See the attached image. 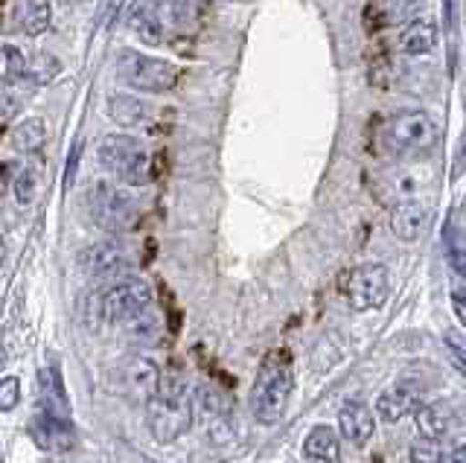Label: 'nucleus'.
Here are the masks:
<instances>
[{
    "label": "nucleus",
    "mask_w": 466,
    "mask_h": 463,
    "mask_svg": "<svg viewBox=\"0 0 466 463\" xmlns=\"http://www.w3.org/2000/svg\"><path fill=\"white\" fill-rule=\"evenodd\" d=\"M373 431H376L373 411L361 399H347L339 411V438L350 440L353 446H364L370 443Z\"/></svg>",
    "instance_id": "12"
},
{
    "label": "nucleus",
    "mask_w": 466,
    "mask_h": 463,
    "mask_svg": "<svg viewBox=\"0 0 466 463\" xmlns=\"http://www.w3.org/2000/svg\"><path fill=\"white\" fill-rule=\"evenodd\" d=\"M79 149H82V143H76L73 146V152H70V161H67V181L76 176V164H79Z\"/></svg>",
    "instance_id": "29"
},
{
    "label": "nucleus",
    "mask_w": 466,
    "mask_h": 463,
    "mask_svg": "<svg viewBox=\"0 0 466 463\" xmlns=\"http://www.w3.org/2000/svg\"><path fill=\"white\" fill-rule=\"evenodd\" d=\"M443 245H446V263L451 266V271L463 277L466 271V248H463V227L461 222H451L443 230Z\"/></svg>",
    "instance_id": "24"
},
{
    "label": "nucleus",
    "mask_w": 466,
    "mask_h": 463,
    "mask_svg": "<svg viewBox=\"0 0 466 463\" xmlns=\"http://www.w3.org/2000/svg\"><path fill=\"white\" fill-rule=\"evenodd\" d=\"M50 24H53L50 0H18L12 9V26L29 38L44 35L50 30Z\"/></svg>",
    "instance_id": "14"
},
{
    "label": "nucleus",
    "mask_w": 466,
    "mask_h": 463,
    "mask_svg": "<svg viewBox=\"0 0 466 463\" xmlns=\"http://www.w3.org/2000/svg\"><path fill=\"white\" fill-rule=\"evenodd\" d=\"M85 207L91 222L106 230V234H126L137 225L140 210L120 184L116 181H94L87 186Z\"/></svg>",
    "instance_id": "6"
},
{
    "label": "nucleus",
    "mask_w": 466,
    "mask_h": 463,
    "mask_svg": "<svg viewBox=\"0 0 466 463\" xmlns=\"http://www.w3.org/2000/svg\"><path fill=\"white\" fill-rule=\"evenodd\" d=\"M12 146L15 152H24V155H33L44 146V140H47V123L41 117H24L18 126L12 128Z\"/></svg>",
    "instance_id": "21"
},
{
    "label": "nucleus",
    "mask_w": 466,
    "mask_h": 463,
    "mask_svg": "<svg viewBox=\"0 0 466 463\" xmlns=\"http://www.w3.org/2000/svg\"><path fill=\"white\" fill-rule=\"evenodd\" d=\"M128 33L140 38L143 45L157 47L164 41V21H160V12L149 4V0H137L128 12Z\"/></svg>",
    "instance_id": "16"
},
{
    "label": "nucleus",
    "mask_w": 466,
    "mask_h": 463,
    "mask_svg": "<svg viewBox=\"0 0 466 463\" xmlns=\"http://www.w3.org/2000/svg\"><path fill=\"white\" fill-rule=\"evenodd\" d=\"M408 458H411V463H443L446 458V448L441 446V440L434 438H420L411 443V448H408Z\"/></svg>",
    "instance_id": "26"
},
{
    "label": "nucleus",
    "mask_w": 466,
    "mask_h": 463,
    "mask_svg": "<svg viewBox=\"0 0 466 463\" xmlns=\"http://www.w3.org/2000/svg\"><path fill=\"white\" fill-rule=\"evenodd\" d=\"M0 463H4V460H0Z\"/></svg>",
    "instance_id": "34"
},
{
    "label": "nucleus",
    "mask_w": 466,
    "mask_h": 463,
    "mask_svg": "<svg viewBox=\"0 0 466 463\" xmlns=\"http://www.w3.org/2000/svg\"><path fill=\"white\" fill-rule=\"evenodd\" d=\"M96 161L116 184L143 186L152 181V176H149L152 155L146 152L143 143L131 135L114 132V135L102 137L96 143Z\"/></svg>",
    "instance_id": "4"
},
{
    "label": "nucleus",
    "mask_w": 466,
    "mask_h": 463,
    "mask_svg": "<svg viewBox=\"0 0 466 463\" xmlns=\"http://www.w3.org/2000/svg\"><path fill=\"white\" fill-rule=\"evenodd\" d=\"M157 385H160V367L152 358L131 356L114 370V388L120 390L128 402L146 405L157 390Z\"/></svg>",
    "instance_id": "10"
},
{
    "label": "nucleus",
    "mask_w": 466,
    "mask_h": 463,
    "mask_svg": "<svg viewBox=\"0 0 466 463\" xmlns=\"http://www.w3.org/2000/svg\"><path fill=\"white\" fill-rule=\"evenodd\" d=\"M451 341V350H455V358H458V367L463 370V344H461V336H449Z\"/></svg>",
    "instance_id": "30"
},
{
    "label": "nucleus",
    "mask_w": 466,
    "mask_h": 463,
    "mask_svg": "<svg viewBox=\"0 0 466 463\" xmlns=\"http://www.w3.org/2000/svg\"><path fill=\"white\" fill-rule=\"evenodd\" d=\"M463 458H466V448L463 446H455V452H451V460L449 463H463Z\"/></svg>",
    "instance_id": "33"
},
{
    "label": "nucleus",
    "mask_w": 466,
    "mask_h": 463,
    "mask_svg": "<svg viewBox=\"0 0 466 463\" xmlns=\"http://www.w3.org/2000/svg\"><path fill=\"white\" fill-rule=\"evenodd\" d=\"M437 41H441V30L431 18H417L405 26V33L400 35V50L405 55H429Z\"/></svg>",
    "instance_id": "19"
},
{
    "label": "nucleus",
    "mask_w": 466,
    "mask_h": 463,
    "mask_svg": "<svg viewBox=\"0 0 466 463\" xmlns=\"http://www.w3.org/2000/svg\"><path fill=\"white\" fill-rule=\"evenodd\" d=\"M33 438L47 452H70L76 446V426H73V411L67 390L62 385L58 367L47 365L38 373V405L33 414Z\"/></svg>",
    "instance_id": "1"
},
{
    "label": "nucleus",
    "mask_w": 466,
    "mask_h": 463,
    "mask_svg": "<svg viewBox=\"0 0 466 463\" xmlns=\"http://www.w3.org/2000/svg\"><path fill=\"white\" fill-rule=\"evenodd\" d=\"M157 6L178 26H193L204 15V0H157Z\"/></svg>",
    "instance_id": "23"
},
{
    "label": "nucleus",
    "mask_w": 466,
    "mask_h": 463,
    "mask_svg": "<svg viewBox=\"0 0 466 463\" xmlns=\"http://www.w3.org/2000/svg\"><path fill=\"white\" fill-rule=\"evenodd\" d=\"M291 390H295V361H291V353L286 347H280V350H271L262 358L251 397H248L251 414L259 426L271 428L280 423L286 417Z\"/></svg>",
    "instance_id": "2"
},
{
    "label": "nucleus",
    "mask_w": 466,
    "mask_h": 463,
    "mask_svg": "<svg viewBox=\"0 0 466 463\" xmlns=\"http://www.w3.org/2000/svg\"><path fill=\"white\" fill-rule=\"evenodd\" d=\"M437 123L426 111H402L385 128V146L400 157H420L437 146Z\"/></svg>",
    "instance_id": "8"
},
{
    "label": "nucleus",
    "mask_w": 466,
    "mask_h": 463,
    "mask_svg": "<svg viewBox=\"0 0 466 463\" xmlns=\"http://www.w3.org/2000/svg\"><path fill=\"white\" fill-rule=\"evenodd\" d=\"M6 176H9V164H0V196L6 190Z\"/></svg>",
    "instance_id": "32"
},
{
    "label": "nucleus",
    "mask_w": 466,
    "mask_h": 463,
    "mask_svg": "<svg viewBox=\"0 0 466 463\" xmlns=\"http://www.w3.org/2000/svg\"><path fill=\"white\" fill-rule=\"evenodd\" d=\"M417 408V390L411 385H390L376 399V417L382 423H400Z\"/></svg>",
    "instance_id": "15"
},
{
    "label": "nucleus",
    "mask_w": 466,
    "mask_h": 463,
    "mask_svg": "<svg viewBox=\"0 0 466 463\" xmlns=\"http://www.w3.org/2000/svg\"><path fill=\"white\" fill-rule=\"evenodd\" d=\"M303 455L318 463H339L341 460V438L329 426H315L303 438Z\"/></svg>",
    "instance_id": "18"
},
{
    "label": "nucleus",
    "mask_w": 466,
    "mask_h": 463,
    "mask_svg": "<svg viewBox=\"0 0 466 463\" xmlns=\"http://www.w3.org/2000/svg\"><path fill=\"white\" fill-rule=\"evenodd\" d=\"M35 193H38V169H21V176L15 178V198H18V205H33L35 201Z\"/></svg>",
    "instance_id": "27"
},
{
    "label": "nucleus",
    "mask_w": 466,
    "mask_h": 463,
    "mask_svg": "<svg viewBox=\"0 0 466 463\" xmlns=\"http://www.w3.org/2000/svg\"><path fill=\"white\" fill-rule=\"evenodd\" d=\"M58 74H62V62H58L53 53H35L26 59L21 82L35 85L38 88V85H50Z\"/></svg>",
    "instance_id": "22"
},
{
    "label": "nucleus",
    "mask_w": 466,
    "mask_h": 463,
    "mask_svg": "<svg viewBox=\"0 0 466 463\" xmlns=\"http://www.w3.org/2000/svg\"><path fill=\"white\" fill-rule=\"evenodd\" d=\"M146 419L157 443H175L193 428V397L178 376L160 373V385L146 402Z\"/></svg>",
    "instance_id": "3"
},
{
    "label": "nucleus",
    "mask_w": 466,
    "mask_h": 463,
    "mask_svg": "<svg viewBox=\"0 0 466 463\" xmlns=\"http://www.w3.org/2000/svg\"><path fill=\"white\" fill-rule=\"evenodd\" d=\"M429 222V210L420 201H402L390 213V230L400 242H417Z\"/></svg>",
    "instance_id": "17"
},
{
    "label": "nucleus",
    "mask_w": 466,
    "mask_h": 463,
    "mask_svg": "<svg viewBox=\"0 0 466 463\" xmlns=\"http://www.w3.org/2000/svg\"><path fill=\"white\" fill-rule=\"evenodd\" d=\"M106 111L114 126L120 128H137L143 123H149L152 117V106L143 103L140 96L126 94V91H111L106 99Z\"/></svg>",
    "instance_id": "13"
},
{
    "label": "nucleus",
    "mask_w": 466,
    "mask_h": 463,
    "mask_svg": "<svg viewBox=\"0 0 466 463\" xmlns=\"http://www.w3.org/2000/svg\"><path fill=\"white\" fill-rule=\"evenodd\" d=\"M96 295H99L102 324H116V327H126L143 312H149L155 300L152 286L143 277H131V274H123V277L114 280L106 292H96Z\"/></svg>",
    "instance_id": "7"
},
{
    "label": "nucleus",
    "mask_w": 466,
    "mask_h": 463,
    "mask_svg": "<svg viewBox=\"0 0 466 463\" xmlns=\"http://www.w3.org/2000/svg\"><path fill=\"white\" fill-rule=\"evenodd\" d=\"M411 414H414V423H417L422 438L441 440L443 434H449L451 408H449L446 402H426V405H420V408H414Z\"/></svg>",
    "instance_id": "20"
},
{
    "label": "nucleus",
    "mask_w": 466,
    "mask_h": 463,
    "mask_svg": "<svg viewBox=\"0 0 466 463\" xmlns=\"http://www.w3.org/2000/svg\"><path fill=\"white\" fill-rule=\"evenodd\" d=\"M21 405V379L18 376H4L0 379V411L9 414Z\"/></svg>",
    "instance_id": "28"
},
{
    "label": "nucleus",
    "mask_w": 466,
    "mask_h": 463,
    "mask_svg": "<svg viewBox=\"0 0 466 463\" xmlns=\"http://www.w3.org/2000/svg\"><path fill=\"white\" fill-rule=\"evenodd\" d=\"M79 268L94 280L120 277L128 268V251L116 239H99L94 245H87V248H82Z\"/></svg>",
    "instance_id": "11"
},
{
    "label": "nucleus",
    "mask_w": 466,
    "mask_h": 463,
    "mask_svg": "<svg viewBox=\"0 0 466 463\" xmlns=\"http://www.w3.org/2000/svg\"><path fill=\"white\" fill-rule=\"evenodd\" d=\"M451 300H455V312H458V317L463 321V288H461V286L455 288V295H451Z\"/></svg>",
    "instance_id": "31"
},
{
    "label": "nucleus",
    "mask_w": 466,
    "mask_h": 463,
    "mask_svg": "<svg viewBox=\"0 0 466 463\" xmlns=\"http://www.w3.org/2000/svg\"><path fill=\"white\" fill-rule=\"evenodd\" d=\"M341 288L356 312L382 309L390 297V271L382 263H361L344 274Z\"/></svg>",
    "instance_id": "9"
},
{
    "label": "nucleus",
    "mask_w": 466,
    "mask_h": 463,
    "mask_svg": "<svg viewBox=\"0 0 466 463\" xmlns=\"http://www.w3.org/2000/svg\"><path fill=\"white\" fill-rule=\"evenodd\" d=\"M114 76L123 85L143 94H164L172 91L181 79V67L167 59H155L140 50L123 47L114 55Z\"/></svg>",
    "instance_id": "5"
},
{
    "label": "nucleus",
    "mask_w": 466,
    "mask_h": 463,
    "mask_svg": "<svg viewBox=\"0 0 466 463\" xmlns=\"http://www.w3.org/2000/svg\"><path fill=\"white\" fill-rule=\"evenodd\" d=\"M26 55L15 45H0V85H15L24 76Z\"/></svg>",
    "instance_id": "25"
}]
</instances>
